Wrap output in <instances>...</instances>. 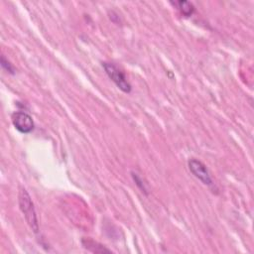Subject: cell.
Segmentation results:
<instances>
[{
	"label": "cell",
	"instance_id": "obj_6",
	"mask_svg": "<svg viewBox=\"0 0 254 254\" xmlns=\"http://www.w3.org/2000/svg\"><path fill=\"white\" fill-rule=\"evenodd\" d=\"M175 5H177L178 9L184 15L185 17H190L193 12H194V6L192 3L186 1V0H181L178 2H175Z\"/></svg>",
	"mask_w": 254,
	"mask_h": 254
},
{
	"label": "cell",
	"instance_id": "obj_4",
	"mask_svg": "<svg viewBox=\"0 0 254 254\" xmlns=\"http://www.w3.org/2000/svg\"><path fill=\"white\" fill-rule=\"evenodd\" d=\"M12 123L14 127L20 133H23V134L31 133L35 128V124L32 116L25 111L14 112L12 115Z\"/></svg>",
	"mask_w": 254,
	"mask_h": 254
},
{
	"label": "cell",
	"instance_id": "obj_7",
	"mask_svg": "<svg viewBox=\"0 0 254 254\" xmlns=\"http://www.w3.org/2000/svg\"><path fill=\"white\" fill-rule=\"evenodd\" d=\"M131 176H132V179L133 181L135 182L136 186L140 189V190L142 192H144L145 194H148V189H147V184L144 182V180L140 177L139 174H137L136 172H132L131 173Z\"/></svg>",
	"mask_w": 254,
	"mask_h": 254
},
{
	"label": "cell",
	"instance_id": "obj_8",
	"mask_svg": "<svg viewBox=\"0 0 254 254\" xmlns=\"http://www.w3.org/2000/svg\"><path fill=\"white\" fill-rule=\"evenodd\" d=\"M1 65L2 67L9 73L11 74H15V67L13 66V64L5 58V56H1Z\"/></svg>",
	"mask_w": 254,
	"mask_h": 254
},
{
	"label": "cell",
	"instance_id": "obj_2",
	"mask_svg": "<svg viewBox=\"0 0 254 254\" xmlns=\"http://www.w3.org/2000/svg\"><path fill=\"white\" fill-rule=\"evenodd\" d=\"M102 67L104 68L106 74L108 77L116 84V86L122 90L125 93H130L132 90V86L130 82L127 80V77L125 73L114 64L108 63V62H103L102 63Z\"/></svg>",
	"mask_w": 254,
	"mask_h": 254
},
{
	"label": "cell",
	"instance_id": "obj_1",
	"mask_svg": "<svg viewBox=\"0 0 254 254\" xmlns=\"http://www.w3.org/2000/svg\"><path fill=\"white\" fill-rule=\"evenodd\" d=\"M19 205H20V209H21L27 223L31 227V229L35 233H38L39 232V222H38V218H37L36 209H35L33 200L31 198L29 192L24 188H21V190L19 191Z\"/></svg>",
	"mask_w": 254,
	"mask_h": 254
},
{
	"label": "cell",
	"instance_id": "obj_5",
	"mask_svg": "<svg viewBox=\"0 0 254 254\" xmlns=\"http://www.w3.org/2000/svg\"><path fill=\"white\" fill-rule=\"evenodd\" d=\"M81 245L84 249L92 253H111L110 249L90 237H83L81 239Z\"/></svg>",
	"mask_w": 254,
	"mask_h": 254
},
{
	"label": "cell",
	"instance_id": "obj_3",
	"mask_svg": "<svg viewBox=\"0 0 254 254\" xmlns=\"http://www.w3.org/2000/svg\"><path fill=\"white\" fill-rule=\"evenodd\" d=\"M188 165H189V169H190V173L196 179H198L203 185L208 186V187L213 185L210 174H209L206 166L201 161L192 158V159L189 160Z\"/></svg>",
	"mask_w": 254,
	"mask_h": 254
}]
</instances>
